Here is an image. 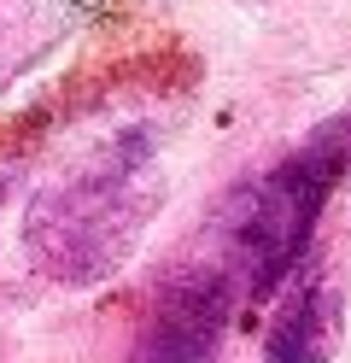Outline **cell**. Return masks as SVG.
Segmentation results:
<instances>
[{"label":"cell","mask_w":351,"mask_h":363,"mask_svg":"<svg viewBox=\"0 0 351 363\" xmlns=\"http://www.w3.org/2000/svg\"><path fill=\"white\" fill-rule=\"evenodd\" d=\"M340 328H345L340 287L311 276L304 287H293L287 299H281L275 323L264 334V363H334Z\"/></svg>","instance_id":"cell-5"},{"label":"cell","mask_w":351,"mask_h":363,"mask_svg":"<svg viewBox=\"0 0 351 363\" xmlns=\"http://www.w3.org/2000/svg\"><path fill=\"white\" fill-rule=\"evenodd\" d=\"M94 0H0V94L41 71L88 24Z\"/></svg>","instance_id":"cell-4"},{"label":"cell","mask_w":351,"mask_h":363,"mask_svg":"<svg viewBox=\"0 0 351 363\" xmlns=\"http://www.w3.org/2000/svg\"><path fill=\"white\" fill-rule=\"evenodd\" d=\"M351 170V118H328L304 141L275 158L264 176H252L246 188L223 199L217 223L205 229V252L223 276L246 293V305L269 299L275 287H287L299 258L311 252L316 223L328 211L334 188Z\"/></svg>","instance_id":"cell-2"},{"label":"cell","mask_w":351,"mask_h":363,"mask_svg":"<svg viewBox=\"0 0 351 363\" xmlns=\"http://www.w3.org/2000/svg\"><path fill=\"white\" fill-rule=\"evenodd\" d=\"M0 188H6V164H0Z\"/></svg>","instance_id":"cell-6"},{"label":"cell","mask_w":351,"mask_h":363,"mask_svg":"<svg viewBox=\"0 0 351 363\" xmlns=\"http://www.w3.org/2000/svg\"><path fill=\"white\" fill-rule=\"evenodd\" d=\"M170 176L152 123H117L59 158L23 206V252L53 287H100L135 258Z\"/></svg>","instance_id":"cell-1"},{"label":"cell","mask_w":351,"mask_h":363,"mask_svg":"<svg viewBox=\"0 0 351 363\" xmlns=\"http://www.w3.org/2000/svg\"><path fill=\"white\" fill-rule=\"evenodd\" d=\"M240 311H246V293L211 258H194L182 276L158 287L147 323L129 346V363H211Z\"/></svg>","instance_id":"cell-3"}]
</instances>
